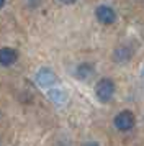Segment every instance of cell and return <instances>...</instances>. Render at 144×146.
<instances>
[{
	"mask_svg": "<svg viewBox=\"0 0 144 146\" xmlns=\"http://www.w3.org/2000/svg\"><path fill=\"white\" fill-rule=\"evenodd\" d=\"M95 95H97V99L100 102H110L113 99V95H115V84H113V80L111 79H102L98 80L97 87H95Z\"/></svg>",
	"mask_w": 144,
	"mask_h": 146,
	"instance_id": "1",
	"label": "cell"
},
{
	"mask_svg": "<svg viewBox=\"0 0 144 146\" xmlns=\"http://www.w3.org/2000/svg\"><path fill=\"white\" fill-rule=\"evenodd\" d=\"M115 126L120 131H128L134 126V115L129 110H123L115 117Z\"/></svg>",
	"mask_w": 144,
	"mask_h": 146,
	"instance_id": "2",
	"label": "cell"
},
{
	"mask_svg": "<svg viewBox=\"0 0 144 146\" xmlns=\"http://www.w3.org/2000/svg\"><path fill=\"white\" fill-rule=\"evenodd\" d=\"M3 5H5V0H0V8L3 7Z\"/></svg>",
	"mask_w": 144,
	"mask_h": 146,
	"instance_id": "9",
	"label": "cell"
},
{
	"mask_svg": "<svg viewBox=\"0 0 144 146\" xmlns=\"http://www.w3.org/2000/svg\"><path fill=\"white\" fill-rule=\"evenodd\" d=\"M56 80H57V76L52 72L49 67H43L36 74V82L41 87H48V86H51V84H56Z\"/></svg>",
	"mask_w": 144,
	"mask_h": 146,
	"instance_id": "4",
	"label": "cell"
},
{
	"mask_svg": "<svg viewBox=\"0 0 144 146\" xmlns=\"http://www.w3.org/2000/svg\"><path fill=\"white\" fill-rule=\"evenodd\" d=\"M62 3H65V5H71V3H75L77 0H61Z\"/></svg>",
	"mask_w": 144,
	"mask_h": 146,
	"instance_id": "7",
	"label": "cell"
},
{
	"mask_svg": "<svg viewBox=\"0 0 144 146\" xmlns=\"http://www.w3.org/2000/svg\"><path fill=\"white\" fill-rule=\"evenodd\" d=\"M85 146H98V145H97V143H87Z\"/></svg>",
	"mask_w": 144,
	"mask_h": 146,
	"instance_id": "8",
	"label": "cell"
},
{
	"mask_svg": "<svg viewBox=\"0 0 144 146\" xmlns=\"http://www.w3.org/2000/svg\"><path fill=\"white\" fill-rule=\"evenodd\" d=\"M18 58V53L13 48H2L0 49V64L2 66H12Z\"/></svg>",
	"mask_w": 144,
	"mask_h": 146,
	"instance_id": "5",
	"label": "cell"
},
{
	"mask_svg": "<svg viewBox=\"0 0 144 146\" xmlns=\"http://www.w3.org/2000/svg\"><path fill=\"white\" fill-rule=\"evenodd\" d=\"M95 15H97V20L103 25H111L116 21V12L108 5H100L95 10Z\"/></svg>",
	"mask_w": 144,
	"mask_h": 146,
	"instance_id": "3",
	"label": "cell"
},
{
	"mask_svg": "<svg viewBox=\"0 0 144 146\" xmlns=\"http://www.w3.org/2000/svg\"><path fill=\"white\" fill-rule=\"evenodd\" d=\"M92 74H93V67L90 64H80L77 69V76L80 79H89Z\"/></svg>",
	"mask_w": 144,
	"mask_h": 146,
	"instance_id": "6",
	"label": "cell"
}]
</instances>
